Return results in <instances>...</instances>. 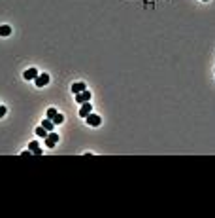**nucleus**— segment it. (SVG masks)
Masks as SVG:
<instances>
[{"label":"nucleus","mask_w":215,"mask_h":218,"mask_svg":"<svg viewBox=\"0 0 215 218\" xmlns=\"http://www.w3.org/2000/svg\"><path fill=\"white\" fill-rule=\"evenodd\" d=\"M57 142H59V135L53 133V131H49L47 137H45V146H47V148H55Z\"/></svg>","instance_id":"1"},{"label":"nucleus","mask_w":215,"mask_h":218,"mask_svg":"<svg viewBox=\"0 0 215 218\" xmlns=\"http://www.w3.org/2000/svg\"><path fill=\"white\" fill-rule=\"evenodd\" d=\"M91 97H93V93L85 89V91H81V93H77V95H76V101H77V104H83V103L91 101Z\"/></svg>","instance_id":"2"},{"label":"nucleus","mask_w":215,"mask_h":218,"mask_svg":"<svg viewBox=\"0 0 215 218\" xmlns=\"http://www.w3.org/2000/svg\"><path fill=\"white\" fill-rule=\"evenodd\" d=\"M85 119H87V123H89L91 127H98V125L102 123V119H100V116H96V114H93V112H91V114H89V116H87Z\"/></svg>","instance_id":"3"},{"label":"nucleus","mask_w":215,"mask_h":218,"mask_svg":"<svg viewBox=\"0 0 215 218\" xmlns=\"http://www.w3.org/2000/svg\"><path fill=\"white\" fill-rule=\"evenodd\" d=\"M34 84H36V87H43V85H47V84H49V76H47V74H38V76H36V80H34Z\"/></svg>","instance_id":"4"},{"label":"nucleus","mask_w":215,"mask_h":218,"mask_svg":"<svg viewBox=\"0 0 215 218\" xmlns=\"http://www.w3.org/2000/svg\"><path fill=\"white\" fill-rule=\"evenodd\" d=\"M91 112H93V104H89V101H87V103H83V104H81V108H79V116H81V118H87Z\"/></svg>","instance_id":"5"},{"label":"nucleus","mask_w":215,"mask_h":218,"mask_svg":"<svg viewBox=\"0 0 215 218\" xmlns=\"http://www.w3.org/2000/svg\"><path fill=\"white\" fill-rule=\"evenodd\" d=\"M38 74H40V72H38L36 68L32 67V68L25 70V74H23V78H25V80H28V82H30V80H36V76H38Z\"/></svg>","instance_id":"6"},{"label":"nucleus","mask_w":215,"mask_h":218,"mask_svg":"<svg viewBox=\"0 0 215 218\" xmlns=\"http://www.w3.org/2000/svg\"><path fill=\"white\" fill-rule=\"evenodd\" d=\"M87 89V85L83 84V82H76V84H72V93H81V91H85Z\"/></svg>","instance_id":"7"},{"label":"nucleus","mask_w":215,"mask_h":218,"mask_svg":"<svg viewBox=\"0 0 215 218\" xmlns=\"http://www.w3.org/2000/svg\"><path fill=\"white\" fill-rule=\"evenodd\" d=\"M42 127H43V129H47V131H53V127H55V123H53V119H49V118H45L43 122H42Z\"/></svg>","instance_id":"8"},{"label":"nucleus","mask_w":215,"mask_h":218,"mask_svg":"<svg viewBox=\"0 0 215 218\" xmlns=\"http://www.w3.org/2000/svg\"><path fill=\"white\" fill-rule=\"evenodd\" d=\"M9 34H11V27H8V25L0 27V36H9Z\"/></svg>","instance_id":"9"},{"label":"nucleus","mask_w":215,"mask_h":218,"mask_svg":"<svg viewBox=\"0 0 215 218\" xmlns=\"http://www.w3.org/2000/svg\"><path fill=\"white\" fill-rule=\"evenodd\" d=\"M47 133H49V131H47V129H43L42 125L36 127V135H38V137H43V138H45V137H47Z\"/></svg>","instance_id":"10"},{"label":"nucleus","mask_w":215,"mask_h":218,"mask_svg":"<svg viewBox=\"0 0 215 218\" xmlns=\"http://www.w3.org/2000/svg\"><path fill=\"white\" fill-rule=\"evenodd\" d=\"M62 122H64V116H62V114H59V112H57V116L53 118V123H55V125H61Z\"/></svg>","instance_id":"11"},{"label":"nucleus","mask_w":215,"mask_h":218,"mask_svg":"<svg viewBox=\"0 0 215 218\" xmlns=\"http://www.w3.org/2000/svg\"><path fill=\"white\" fill-rule=\"evenodd\" d=\"M38 148H40V144H38V140H32V142L28 144V150L32 152V154H34V152H36Z\"/></svg>","instance_id":"12"},{"label":"nucleus","mask_w":215,"mask_h":218,"mask_svg":"<svg viewBox=\"0 0 215 218\" xmlns=\"http://www.w3.org/2000/svg\"><path fill=\"white\" fill-rule=\"evenodd\" d=\"M55 116H57V110H55V108H47V118L53 119Z\"/></svg>","instance_id":"13"},{"label":"nucleus","mask_w":215,"mask_h":218,"mask_svg":"<svg viewBox=\"0 0 215 218\" xmlns=\"http://www.w3.org/2000/svg\"><path fill=\"white\" fill-rule=\"evenodd\" d=\"M6 112H8V110H6V106L0 104V118H4V116H6Z\"/></svg>","instance_id":"14"},{"label":"nucleus","mask_w":215,"mask_h":218,"mask_svg":"<svg viewBox=\"0 0 215 218\" xmlns=\"http://www.w3.org/2000/svg\"><path fill=\"white\" fill-rule=\"evenodd\" d=\"M30 154H32V152H30V150H27V152H21V156H23V158H28Z\"/></svg>","instance_id":"15"},{"label":"nucleus","mask_w":215,"mask_h":218,"mask_svg":"<svg viewBox=\"0 0 215 218\" xmlns=\"http://www.w3.org/2000/svg\"><path fill=\"white\" fill-rule=\"evenodd\" d=\"M204 2H208V0H204Z\"/></svg>","instance_id":"16"}]
</instances>
